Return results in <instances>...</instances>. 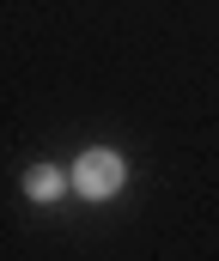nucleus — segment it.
<instances>
[{"label":"nucleus","mask_w":219,"mask_h":261,"mask_svg":"<svg viewBox=\"0 0 219 261\" xmlns=\"http://www.w3.org/2000/svg\"><path fill=\"white\" fill-rule=\"evenodd\" d=\"M122 182H128V164H122V152H110V146H91V152H79V164H73V189H79L85 200H110Z\"/></svg>","instance_id":"nucleus-1"},{"label":"nucleus","mask_w":219,"mask_h":261,"mask_svg":"<svg viewBox=\"0 0 219 261\" xmlns=\"http://www.w3.org/2000/svg\"><path fill=\"white\" fill-rule=\"evenodd\" d=\"M25 195L31 200H55L61 195V170H55V164H37V170L25 176Z\"/></svg>","instance_id":"nucleus-2"}]
</instances>
